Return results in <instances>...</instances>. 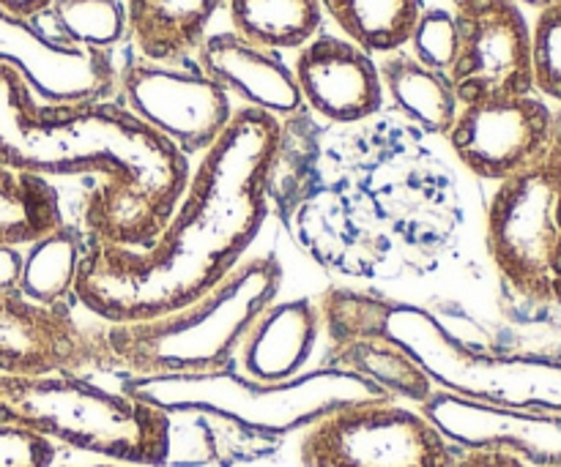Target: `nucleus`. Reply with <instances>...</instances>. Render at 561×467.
<instances>
[{
	"mask_svg": "<svg viewBox=\"0 0 561 467\" xmlns=\"http://www.w3.org/2000/svg\"><path fill=\"white\" fill-rule=\"evenodd\" d=\"M49 3L53 0H0V9L14 16H22V20H36V16H42L49 9Z\"/></svg>",
	"mask_w": 561,
	"mask_h": 467,
	"instance_id": "nucleus-32",
	"label": "nucleus"
},
{
	"mask_svg": "<svg viewBox=\"0 0 561 467\" xmlns=\"http://www.w3.org/2000/svg\"><path fill=\"white\" fill-rule=\"evenodd\" d=\"M513 3H524V5H529V9L542 11V9H548V5L559 3V0H513Z\"/></svg>",
	"mask_w": 561,
	"mask_h": 467,
	"instance_id": "nucleus-33",
	"label": "nucleus"
},
{
	"mask_svg": "<svg viewBox=\"0 0 561 467\" xmlns=\"http://www.w3.org/2000/svg\"><path fill=\"white\" fill-rule=\"evenodd\" d=\"M327 366L356 372L392 399H409L414 405H422L436 392L425 370L387 337H362L332 348Z\"/></svg>",
	"mask_w": 561,
	"mask_h": 467,
	"instance_id": "nucleus-20",
	"label": "nucleus"
},
{
	"mask_svg": "<svg viewBox=\"0 0 561 467\" xmlns=\"http://www.w3.org/2000/svg\"><path fill=\"white\" fill-rule=\"evenodd\" d=\"M551 126L553 109L535 93L485 98L460 107L447 140L477 178L504 180L542 151Z\"/></svg>",
	"mask_w": 561,
	"mask_h": 467,
	"instance_id": "nucleus-13",
	"label": "nucleus"
},
{
	"mask_svg": "<svg viewBox=\"0 0 561 467\" xmlns=\"http://www.w3.org/2000/svg\"><path fill=\"white\" fill-rule=\"evenodd\" d=\"M455 448L420 410L387 402L343 408L312 424L299 446L301 467H458Z\"/></svg>",
	"mask_w": 561,
	"mask_h": 467,
	"instance_id": "nucleus-8",
	"label": "nucleus"
},
{
	"mask_svg": "<svg viewBox=\"0 0 561 467\" xmlns=\"http://www.w3.org/2000/svg\"><path fill=\"white\" fill-rule=\"evenodd\" d=\"M0 63L14 69L36 102H110L118 91V66L110 49L80 47L47 36L33 20L0 9Z\"/></svg>",
	"mask_w": 561,
	"mask_h": 467,
	"instance_id": "nucleus-11",
	"label": "nucleus"
},
{
	"mask_svg": "<svg viewBox=\"0 0 561 467\" xmlns=\"http://www.w3.org/2000/svg\"><path fill=\"white\" fill-rule=\"evenodd\" d=\"M453 5L460 52L447 77L460 107L535 93L531 27L520 5L513 0H453Z\"/></svg>",
	"mask_w": 561,
	"mask_h": 467,
	"instance_id": "nucleus-10",
	"label": "nucleus"
},
{
	"mask_svg": "<svg viewBox=\"0 0 561 467\" xmlns=\"http://www.w3.org/2000/svg\"><path fill=\"white\" fill-rule=\"evenodd\" d=\"M321 337V312L310 299L268 304L239 345L241 375L261 383H283L301 375Z\"/></svg>",
	"mask_w": 561,
	"mask_h": 467,
	"instance_id": "nucleus-17",
	"label": "nucleus"
},
{
	"mask_svg": "<svg viewBox=\"0 0 561 467\" xmlns=\"http://www.w3.org/2000/svg\"><path fill=\"white\" fill-rule=\"evenodd\" d=\"M294 77L301 102L334 124L365 120L383 104L376 60L348 38L318 33L296 55Z\"/></svg>",
	"mask_w": 561,
	"mask_h": 467,
	"instance_id": "nucleus-15",
	"label": "nucleus"
},
{
	"mask_svg": "<svg viewBox=\"0 0 561 467\" xmlns=\"http://www.w3.org/2000/svg\"><path fill=\"white\" fill-rule=\"evenodd\" d=\"M113 370L102 328H88L69 310L0 293V375H49Z\"/></svg>",
	"mask_w": 561,
	"mask_h": 467,
	"instance_id": "nucleus-12",
	"label": "nucleus"
},
{
	"mask_svg": "<svg viewBox=\"0 0 561 467\" xmlns=\"http://www.w3.org/2000/svg\"><path fill=\"white\" fill-rule=\"evenodd\" d=\"M488 252L513 293L561 306V109L542 151L499 180L488 206Z\"/></svg>",
	"mask_w": 561,
	"mask_h": 467,
	"instance_id": "nucleus-7",
	"label": "nucleus"
},
{
	"mask_svg": "<svg viewBox=\"0 0 561 467\" xmlns=\"http://www.w3.org/2000/svg\"><path fill=\"white\" fill-rule=\"evenodd\" d=\"M392 301L356 290H329L318 301L321 326L327 328L332 348L348 345L362 337H383V317Z\"/></svg>",
	"mask_w": 561,
	"mask_h": 467,
	"instance_id": "nucleus-26",
	"label": "nucleus"
},
{
	"mask_svg": "<svg viewBox=\"0 0 561 467\" xmlns=\"http://www.w3.org/2000/svg\"><path fill=\"white\" fill-rule=\"evenodd\" d=\"M93 467H126V465H93Z\"/></svg>",
	"mask_w": 561,
	"mask_h": 467,
	"instance_id": "nucleus-34",
	"label": "nucleus"
},
{
	"mask_svg": "<svg viewBox=\"0 0 561 467\" xmlns=\"http://www.w3.org/2000/svg\"><path fill=\"white\" fill-rule=\"evenodd\" d=\"M557 467H561V465H557Z\"/></svg>",
	"mask_w": 561,
	"mask_h": 467,
	"instance_id": "nucleus-35",
	"label": "nucleus"
},
{
	"mask_svg": "<svg viewBox=\"0 0 561 467\" xmlns=\"http://www.w3.org/2000/svg\"><path fill=\"white\" fill-rule=\"evenodd\" d=\"M383 91L394 107L433 135H447L460 113L453 82L444 71H433L405 52H389L378 66Z\"/></svg>",
	"mask_w": 561,
	"mask_h": 467,
	"instance_id": "nucleus-19",
	"label": "nucleus"
},
{
	"mask_svg": "<svg viewBox=\"0 0 561 467\" xmlns=\"http://www.w3.org/2000/svg\"><path fill=\"white\" fill-rule=\"evenodd\" d=\"M0 424L22 427L55 446L64 443L118 465L162 467L173 446L168 413L69 372L0 375Z\"/></svg>",
	"mask_w": 561,
	"mask_h": 467,
	"instance_id": "nucleus-4",
	"label": "nucleus"
},
{
	"mask_svg": "<svg viewBox=\"0 0 561 467\" xmlns=\"http://www.w3.org/2000/svg\"><path fill=\"white\" fill-rule=\"evenodd\" d=\"M55 38L80 47L110 49L126 36V9L121 0H53L44 11Z\"/></svg>",
	"mask_w": 561,
	"mask_h": 467,
	"instance_id": "nucleus-25",
	"label": "nucleus"
},
{
	"mask_svg": "<svg viewBox=\"0 0 561 467\" xmlns=\"http://www.w3.org/2000/svg\"><path fill=\"white\" fill-rule=\"evenodd\" d=\"M121 107L168 140L175 151L203 153L233 118L230 93L197 69L135 58L118 71Z\"/></svg>",
	"mask_w": 561,
	"mask_h": 467,
	"instance_id": "nucleus-9",
	"label": "nucleus"
},
{
	"mask_svg": "<svg viewBox=\"0 0 561 467\" xmlns=\"http://www.w3.org/2000/svg\"><path fill=\"white\" fill-rule=\"evenodd\" d=\"M383 337L403 348L438 392L496 408L561 416V361L471 348L436 315L400 301H392L383 317Z\"/></svg>",
	"mask_w": 561,
	"mask_h": 467,
	"instance_id": "nucleus-6",
	"label": "nucleus"
},
{
	"mask_svg": "<svg viewBox=\"0 0 561 467\" xmlns=\"http://www.w3.org/2000/svg\"><path fill=\"white\" fill-rule=\"evenodd\" d=\"M233 33L255 47L301 49L321 33L318 0H228Z\"/></svg>",
	"mask_w": 561,
	"mask_h": 467,
	"instance_id": "nucleus-21",
	"label": "nucleus"
},
{
	"mask_svg": "<svg viewBox=\"0 0 561 467\" xmlns=\"http://www.w3.org/2000/svg\"><path fill=\"white\" fill-rule=\"evenodd\" d=\"M222 3L228 0H126V36L140 58L179 63L197 52Z\"/></svg>",
	"mask_w": 561,
	"mask_h": 467,
	"instance_id": "nucleus-18",
	"label": "nucleus"
},
{
	"mask_svg": "<svg viewBox=\"0 0 561 467\" xmlns=\"http://www.w3.org/2000/svg\"><path fill=\"white\" fill-rule=\"evenodd\" d=\"M283 129L274 115L236 109L190 173L179 206L146 249L93 238L75 299L102 323H140L184 310L217 288L250 249L268 213Z\"/></svg>",
	"mask_w": 561,
	"mask_h": 467,
	"instance_id": "nucleus-1",
	"label": "nucleus"
},
{
	"mask_svg": "<svg viewBox=\"0 0 561 467\" xmlns=\"http://www.w3.org/2000/svg\"><path fill=\"white\" fill-rule=\"evenodd\" d=\"M82 255L85 249L80 238L66 224L27 244L20 279L22 299L49 310H66V301L75 295Z\"/></svg>",
	"mask_w": 561,
	"mask_h": 467,
	"instance_id": "nucleus-24",
	"label": "nucleus"
},
{
	"mask_svg": "<svg viewBox=\"0 0 561 467\" xmlns=\"http://www.w3.org/2000/svg\"><path fill=\"white\" fill-rule=\"evenodd\" d=\"M203 74L244 102V107L274 115H294L301 109V93L294 69L272 49L255 47L236 33H214L197 47Z\"/></svg>",
	"mask_w": 561,
	"mask_h": 467,
	"instance_id": "nucleus-16",
	"label": "nucleus"
},
{
	"mask_svg": "<svg viewBox=\"0 0 561 467\" xmlns=\"http://www.w3.org/2000/svg\"><path fill=\"white\" fill-rule=\"evenodd\" d=\"M420 413L460 452L507 454L526 467L561 465V416L496 408L433 392Z\"/></svg>",
	"mask_w": 561,
	"mask_h": 467,
	"instance_id": "nucleus-14",
	"label": "nucleus"
},
{
	"mask_svg": "<svg viewBox=\"0 0 561 467\" xmlns=\"http://www.w3.org/2000/svg\"><path fill=\"white\" fill-rule=\"evenodd\" d=\"M283 284L274 257L241 260L222 282L170 315L140 323H104V345L113 370L126 377L208 375L230 370L236 353Z\"/></svg>",
	"mask_w": 561,
	"mask_h": 467,
	"instance_id": "nucleus-3",
	"label": "nucleus"
},
{
	"mask_svg": "<svg viewBox=\"0 0 561 467\" xmlns=\"http://www.w3.org/2000/svg\"><path fill=\"white\" fill-rule=\"evenodd\" d=\"M409 44L414 49L411 58H416L427 69L447 74L460 52V33L455 14H449L447 9L422 11Z\"/></svg>",
	"mask_w": 561,
	"mask_h": 467,
	"instance_id": "nucleus-28",
	"label": "nucleus"
},
{
	"mask_svg": "<svg viewBox=\"0 0 561 467\" xmlns=\"http://www.w3.org/2000/svg\"><path fill=\"white\" fill-rule=\"evenodd\" d=\"M22 260L25 255L20 252V246L0 244V293H20Z\"/></svg>",
	"mask_w": 561,
	"mask_h": 467,
	"instance_id": "nucleus-30",
	"label": "nucleus"
},
{
	"mask_svg": "<svg viewBox=\"0 0 561 467\" xmlns=\"http://www.w3.org/2000/svg\"><path fill=\"white\" fill-rule=\"evenodd\" d=\"M458 467H526L518 459L507 457V454H493V452H466L460 457Z\"/></svg>",
	"mask_w": 561,
	"mask_h": 467,
	"instance_id": "nucleus-31",
	"label": "nucleus"
},
{
	"mask_svg": "<svg viewBox=\"0 0 561 467\" xmlns=\"http://www.w3.org/2000/svg\"><path fill=\"white\" fill-rule=\"evenodd\" d=\"M0 162L16 173L96 175L85 224L96 241L153 244L190 180V159L115 102L42 104L0 63Z\"/></svg>",
	"mask_w": 561,
	"mask_h": 467,
	"instance_id": "nucleus-2",
	"label": "nucleus"
},
{
	"mask_svg": "<svg viewBox=\"0 0 561 467\" xmlns=\"http://www.w3.org/2000/svg\"><path fill=\"white\" fill-rule=\"evenodd\" d=\"M351 44L365 52H398L409 44L422 0H318Z\"/></svg>",
	"mask_w": 561,
	"mask_h": 467,
	"instance_id": "nucleus-22",
	"label": "nucleus"
},
{
	"mask_svg": "<svg viewBox=\"0 0 561 467\" xmlns=\"http://www.w3.org/2000/svg\"><path fill=\"white\" fill-rule=\"evenodd\" d=\"M64 224L55 186L42 175L16 173L0 162V244H33Z\"/></svg>",
	"mask_w": 561,
	"mask_h": 467,
	"instance_id": "nucleus-23",
	"label": "nucleus"
},
{
	"mask_svg": "<svg viewBox=\"0 0 561 467\" xmlns=\"http://www.w3.org/2000/svg\"><path fill=\"white\" fill-rule=\"evenodd\" d=\"M58 446L14 424H0V467H53Z\"/></svg>",
	"mask_w": 561,
	"mask_h": 467,
	"instance_id": "nucleus-29",
	"label": "nucleus"
},
{
	"mask_svg": "<svg viewBox=\"0 0 561 467\" xmlns=\"http://www.w3.org/2000/svg\"><path fill=\"white\" fill-rule=\"evenodd\" d=\"M121 392L168 416H211L272 437L307 432L343 408L392 399L362 375L337 366L301 372L283 383L250 381L233 366L208 375L126 377Z\"/></svg>",
	"mask_w": 561,
	"mask_h": 467,
	"instance_id": "nucleus-5",
	"label": "nucleus"
},
{
	"mask_svg": "<svg viewBox=\"0 0 561 467\" xmlns=\"http://www.w3.org/2000/svg\"><path fill=\"white\" fill-rule=\"evenodd\" d=\"M531 74L535 91L561 107V0L542 9L531 27Z\"/></svg>",
	"mask_w": 561,
	"mask_h": 467,
	"instance_id": "nucleus-27",
	"label": "nucleus"
}]
</instances>
